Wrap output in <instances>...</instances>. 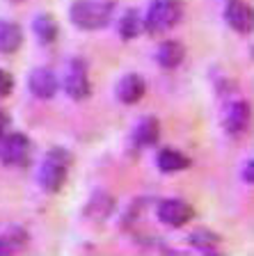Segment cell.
<instances>
[{"mask_svg": "<svg viewBox=\"0 0 254 256\" xmlns=\"http://www.w3.org/2000/svg\"><path fill=\"white\" fill-rule=\"evenodd\" d=\"M115 14L112 0H76L69 10V18L80 30H101L108 28Z\"/></svg>", "mask_w": 254, "mask_h": 256, "instance_id": "obj_1", "label": "cell"}, {"mask_svg": "<svg viewBox=\"0 0 254 256\" xmlns=\"http://www.w3.org/2000/svg\"><path fill=\"white\" fill-rule=\"evenodd\" d=\"M69 167H71V154L62 146L51 149L42 160L39 167V186L44 192H60L69 176Z\"/></svg>", "mask_w": 254, "mask_h": 256, "instance_id": "obj_2", "label": "cell"}, {"mask_svg": "<svg viewBox=\"0 0 254 256\" xmlns=\"http://www.w3.org/2000/svg\"><path fill=\"white\" fill-rule=\"evenodd\" d=\"M183 16V2L181 0H154L147 10V16H144V30L149 34H165L167 30L176 26Z\"/></svg>", "mask_w": 254, "mask_h": 256, "instance_id": "obj_3", "label": "cell"}, {"mask_svg": "<svg viewBox=\"0 0 254 256\" xmlns=\"http://www.w3.org/2000/svg\"><path fill=\"white\" fill-rule=\"evenodd\" d=\"M62 85H64V92H67L74 101H83V98L90 96V92H92L90 76H87V66H85V62L80 58L71 60V62L67 64Z\"/></svg>", "mask_w": 254, "mask_h": 256, "instance_id": "obj_4", "label": "cell"}, {"mask_svg": "<svg viewBox=\"0 0 254 256\" xmlns=\"http://www.w3.org/2000/svg\"><path fill=\"white\" fill-rule=\"evenodd\" d=\"M32 144L23 133H7L0 135V160L5 165L21 167L30 160Z\"/></svg>", "mask_w": 254, "mask_h": 256, "instance_id": "obj_5", "label": "cell"}, {"mask_svg": "<svg viewBox=\"0 0 254 256\" xmlns=\"http://www.w3.org/2000/svg\"><path fill=\"white\" fill-rule=\"evenodd\" d=\"M192 218H195V210L183 199H163L158 204V220L167 226H172V229L185 226Z\"/></svg>", "mask_w": 254, "mask_h": 256, "instance_id": "obj_6", "label": "cell"}, {"mask_svg": "<svg viewBox=\"0 0 254 256\" xmlns=\"http://www.w3.org/2000/svg\"><path fill=\"white\" fill-rule=\"evenodd\" d=\"M28 90L35 98H42V101H48L58 94V78L51 69L46 66H37L32 69L30 76H28Z\"/></svg>", "mask_w": 254, "mask_h": 256, "instance_id": "obj_7", "label": "cell"}, {"mask_svg": "<svg viewBox=\"0 0 254 256\" xmlns=\"http://www.w3.org/2000/svg\"><path fill=\"white\" fill-rule=\"evenodd\" d=\"M222 126L229 135H243L249 126V106L245 101H233L224 106Z\"/></svg>", "mask_w": 254, "mask_h": 256, "instance_id": "obj_8", "label": "cell"}, {"mask_svg": "<svg viewBox=\"0 0 254 256\" xmlns=\"http://www.w3.org/2000/svg\"><path fill=\"white\" fill-rule=\"evenodd\" d=\"M224 21L231 30L247 34L252 30V10L245 5L243 0H229L227 10H224Z\"/></svg>", "mask_w": 254, "mask_h": 256, "instance_id": "obj_9", "label": "cell"}, {"mask_svg": "<svg viewBox=\"0 0 254 256\" xmlns=\"http://www.w3.org/2000/svg\"><path fill=\"white\" fill-rule=\"evenodd\" d=\"M144 90H147V85H144V80L140 78L138 74H126L119 82H117L115 94L122 103L133 106V103H138L144 96Z\"/></svg>", "mask_w": 254, "mask_h": 256, "instance_id": "obj_10", "label": "cell"}, {"mask_svg": "<svg viewBox=\"0 0 254 256\" xmlns=\"http://www.w3.org/2000/svg\"><path fill=\"white\" fill-rule=\"evenodd\" d=\"M23 44V30L19 23L14 21H5L0 18V53L3 55H10L16 53Z\"/></svg>", "mask_w": 254, "mask_h": 256, "instance_id": "obj_11", "label": "cell"}, {"mask_svg": "<svg viewBox=\"0 0 254 256\" xmlns=\"http://www.w3.org/2000/svg\"><path fill=\"white\" fill-rule=\"evenodd\" d=\"M156 165H158L160 172H165V174H174V172H183L190 167V158L185 154H181V151L176 149H160L158 156H156Z\"/></svg>", "mask_w": 254, "mask_h": 256, "instance_id": "obj_12", "label": "cell"}, {"mask_svg": "<svg viewBox=\"0 0 254 256\" xmlns=\"http://www.w3.org/2000/svg\"><path fill=\"white\" fill-rule=\"evenodd\" d=\"M185 48L179 42H163L156 50V62L163 66V69H176L181 62H183Z\"/></svg>", "mask_w": 254, "mask_h": 256, "instance_id": "obj_13", "label": "cell"}, {"mask_svg": "<svg viewBox=\"0 0 254 256\" xmlns=\"http://www.w3.org/2000/svg\"><path fill=\"white\" fill-rule=\"evenodd\" d=\"M158 135L160 124L154 117H144L133 130V142H135V146H151V144L158 142Z\"/></svg>", "mask_w": 254, "mask_h": 256, "instance_id": "obj_14", "label": "cell"}, {"mask_svg": "<svg viewBox=\"0 0 254 256\" xmlns=\"http://www.w3.org/2000/svg\"><path fill=\"white\" fill-rule=\"evenodd\" d=\"M112 210H115V199H112L108 192H96L94 197L87 202L85 215L92 218V220H96V222H101V220H106Z\"/></svg>", "mask_w": 254, "mask_h": 256, "instance_id": "obj_15", "label": "cell"}, {"mask_svg": "<svg viewBox=\"0 0 254 256\" xmlns=\"http://www.w3.org/2000/svg\"><path fill=\"white\" fill-rule=\"evenodd\" d=\"M32 30H35V37L39 39V44L48 46V44H53L58 39V23L51 14H37L35 16V21H32Z\"/></svg>", "mask_w": 254, "mask_h": 256, "instance_id": "obj_16", "label": "cell"}, {"mask_svg": "<svg viewBox=\"0 0 254 256\" xmlns=\"http://www.w3.org/2000/svg\"><path fill=\"white\" fill-rule=\"evenodd\" d=\"M26 245V231L19 226H3L0 229V254H10L16 247Z\"/></svg>", "mask_w": 254, "mask_h": 256, "instance_id": "obj_17", "label": "cell"}, {"mask_svg": "<svg viewBox=\"0 0 254 256\" xmlns=\"http://www.w3.org/2000/svg\"><path fill=\"white\" fill-rule=\"evenodd\" d=\"M142 30H144V21H142V16H140V12L128 10L122 16V21H119V34L124 39H135Z\"/></svg>", "mask_w": 254, "mask_h": 256, "instance_id": "obj_18", "label": "cell"}, {"mask_svg": "<svg viewBox=\"0 0 254 256\" xmlns=\"http://www.w3.org/2000/svg\"><path fill=\"white\" fill-rule=\"evenodd\" d=\"M188 242H190L192 247H197V250H201V252H213L217 247V242H220V238L208 229H197L188 236Z\"/></svg>", "mask_w": 254, "mask_h": 256, "instance_id": "obj_19", "label": "cell"}, {"mask_svg": "<svg viewBox=\"0 0 254 256\" xmlns=\"http://www.w3.org/2000/svg\"><path fill=\"white\" fill-rule=\"evenodd\" d=\"M12 90H14V76H12L10 71L0 69V98L10 96Z\"/></svg>", "mask_w": 254, "mask_h": 256, "instance_id": "obj_20", "label": "cell"}, {"mask_svg": "<svg viewBox=\"0 0 254 256\" xmlns=\"http://www.w3.org/2000/svg\"><path fill=\"white\" fill-rule=\"evenodd\" d=\"M243 176H245V183H249V186H252V183H254V162H252V160H247Z\"/></svg>", "mask_w": 254, "mask_h": 256, "instance_id": "obj_21", "label": "cell"}, {"mask_svg": "<svg viewBox=\"0 0 254 256\" xmlns=\"http://www.w3.org/2000/svg\"><path fill=\"white\" fill-rule=\"evenodd\" d=\"M7 128V114L3 110H0V135H3V130Z\"/></svg>", "mask_w": 254, "mask_h": 256, "instance_id": "obj_22", "label": "cell"}]
</instances>
